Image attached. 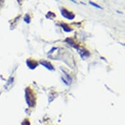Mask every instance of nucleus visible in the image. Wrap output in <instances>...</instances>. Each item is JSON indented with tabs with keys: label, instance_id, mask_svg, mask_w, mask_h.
<instances>
[{
	"label": "nucleus",
	"instance_id": "obj_5",
	"mask_svg": "<svg viewBox=\"0 0 125 125\" xmlns=\"http://www.w3.org/2000/svg\"><path fill=\"white\" fill-rule=\"evenodd\" d=\"M62 27L63 28L64 30L65 31H66V32H69V31H72V29L70 28V27L68 26L67 24H62Z\"/></svg>",
	"mask_w": 125,
	"mask_h": 125
},
{
	"label": "nucleus",
	"instance_id": "obj_1",
	"mask_svg": "<svg viewBox=\"0 0 125 125\" xmlns=\"http://www.w3.org/2000/svg\"><path fill=\"white\" fill-rule=\"evenodd\" d=\"M26 102L29 106H33V104H35V98L31 93V90L30 88L26 89Z\"/></svg>",
	"mask_w": 125,
	"mask_h": 125
},
{
	"label": "nucleus",
	"instance_id": "obj_3",
	"mask_svg": "<svg viewBox=\"0 0 125 125\" xmlns=\"http://www.w3.org/2000/svg\"><path fill=\"white\" fill-rule=\"evenodd\" d=\"M26 63L29 68L31 69H34L37 66V62L36 61H34L33 60H28Z\"/></svg>",
	"mask_w": 125,
	"mask_h": 125
},
{
	"label": "nucleus",
	"instance_id": "obj_2",
	"mask_svg": "<svg viewBox=\"0 0 125 125\" xmlns=\"http://www.w3.org/2000/svg\"><path fill=\"white\" fill-rule=\"evenodd\" d=\"M61 12L62 16L65 17L66 19H68L69 20H73L75 18L74 14H73L72 12H70V11L66 9H61Z\"/></svg>",
	"mask_w": 125,
	"mask_h": 125
},
{
	"label": "nucleus",
	"instance_id": "obj_6",
	"mask_svg": "<svg viewBox=\"0 0 125 125\" xmlns=\"http://www.w3.org/2000/svg\"><path fill=\"white\" fill-rule=\"evenodd\" d=\"M89 3H90V5H93V6H94V7H96V8L102 9V7H101L100 6H99V5H96V3H92V1H90V2H89Z\"/></svg>",
	"mask_w": 125,
	"mask_h": 125
},
{
	"label": "nucleus",
	"instance_id": "obj_4",
	"mask_svg": "<svg viewBox=\"0 0 125 125\" xmlns=\"http://www.w3.org/2000/svg\"><path fill=\"white\" fill-rule=\"evenodd\" d=\"M43 66H45V68H47L49 70H54V68L53 66H52V64L49 62H47V61H41L40 62Z\"/></svg>",
	"mask_w": 125,
	"mask_h": 125
}]
</instances>
